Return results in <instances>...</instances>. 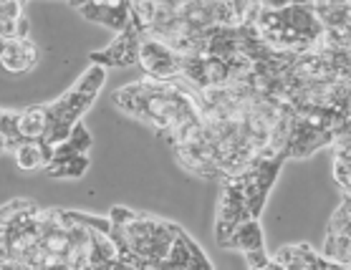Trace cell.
Here are the masks:
<instances>
[{
    "instance_id": "cell-1",
    "label": "cell",
    "mask_w": 351,
    "mask_h": 270,
    "mask_svg": "<svg viewBox=\"0 0 351 270\" xmlns=\"http://www.w3.org/2000/svg\"><path fill=\"white\" fill-rule=\"evenodd\" d=\"M114 101L129 116L152 124L157 136L169 144H184L195 139L202 129V116L192 101L190 88L182 81H154L144 79L119 88Z\"/></svg>"
},
{
    "instance_id": "cell-2",
    "label": "cell",
    "mask_w": 351,
    "mask_h": 270,
    "mask_svg": "<svg viewBox=\"0 0 351 270\" xmlns=\"http://www.w3.org/2000/svg\"><path fill=\"white\" fill-rule=\"evenodd\" d=\"M106 81V69L101 66H88V71L76 81V86L71 91H66L61 99L53 103H46V132L38 142L56 147V144L66 142L71 129L81 121V116L91 109V103L96 101V96L101 91Z\"/></svg>"
},
{
    "instance_id": "cell-3",
    "label": "cell",
    "mask_w": 351,
    "mask_h": 270,
    "mask_svg": "<svg viewBox=\"0 0 351 270\" xmlns=\"http://www.w3.org/2000/svg\"><path fill=\"white\" fill-rule=\"evenodd\" d=\"M180 230L182 228H177L175 223H165V220L149 217L144 212H136L127 225L112 228L109 238L117 245V253L127 250L152 265H160L167 258L169 247L175 245Z\"/></svg>"
},
{
    "instance_id": "cell-4",
    "label": "cell",
    "mask_w": 351,
    "mask_h": 270,
    "mask_svg": "<svg viewBox=\"0 0 351 270\" xmlns=\"http://www.w3.org/2000/svg\"><path fill=\"white\" fill-rule=\"evenodd\" d=\"M283 162H286L283 157H256L240 175H235L240 182V190L245 195L247 212H250L253 220H258L261 212L265 210L268 192L278 180Z\"/></svg>"
},
{
    "instance_id": "cell-5",
    "label": "cell",
    "mask_w": 351,
    "mask_h": 270,
    "mask_svg": "<svg viewBox=\"0 0 351 270\" xmlns=\"http://www.w3.org/2000/svg\"><path fill=\"white\" fill-rule=\"evenodd\" d=\"M245 220H253L247 212L245 195L240 190L238 177H228L223 180V192H220V205H217V217H215V240L217 245L228 243L235 228L243 225Z\"/></svg>"
},
{
    "instance_id": "cell-6",
    "label": "cell",
    "mask_w": 351,
    "mask_h": 270,
    "mask_svg": "<svg viewBox=\"0 0 351 270\" xmlns=\"http://www.w3.org/2000/svg\"><path fill=\"white\" fill-rule=\"evenodd\" d=\"M139 64L154 81H177L182 76V56L149 36H144L139 43Z\"/></svg>"
},
{
    "instance_id": "cell-7",
    "label": "cell",
    "mask_w": 351,
    "mask_h": 270,
    "mask_svg": "<svg viewBox=\"0 0 351 270\" xmlns=\"http://www.w3.org/2000/svg\"><path fill=\"white\" fill-rule=\"evenodd\" d=\"M142 38H144V33L139 31V28H134L132 21H129L127 28L121 33H117V38L106 48L94 51V53L88 56V61L94 66H101V69H106V66L139 64V43H142Z\"/></svg>"
},
{
    "instance_id": "cell-8",
    "label": "cell",
    "mask_w": 351,
    "mask_h": 270,
    "mask_svg": "<svg viewBox=\"0 0 351 270\" xmlns=\"http://www.w3.org/2000/svg\"><path fill=\"white\" fill-rule=\"evenodd\" d=\"M225 247L230 250H243L245 253V260L250 265V270H263L268 265V253H265V238H263V228L258 220H245L243 225L235 228Z\"/></svg>"
},
{
    "instance_id": "cell-9",
    "label": "cell",
    "mask_w": 351,
    "mask_h": 270,
    "mask_svg": "<svg viewBox=\"0 0 351 270\" xmlns=\"http://www.w3.org/2000/svg\"><path fill=\"white\" fill-rule=\"evenodd\" d=\"M76 8L91 23H101L121 33L129 25V3H76Z\"/></svg>"
},
{
    "instance_id": "cell-10",
    "label": "cell",
    "mask_w": 351,
    "mask_h": 270,
    "mask_svg": "<svg viewBox=\"0 0 351 270\" xmlns=\"http://www.w3.org/2000/svg\"><path fill=\"white\" fill-rule=\"evenodd\" d=\"M0 64L10 73H23L38 64V48H36V43L31 38L8 40V48L0 56Z\"/></svg>"
},
{
    "instance_id": "cell-11",
    "label": "cell",
    "mask_w": 351,
    "mask_h": 270,
    "mask_svg": "<svg viewBox=\"0 0 351 270\" xmlns=\"http://www.w3.org/2000/svg\"><path fill=\"white\" fill-rule=\"evenodd\" d=\"M313 13H316V18H319V23L324 31L351 28L349 3H319V5H313Z\"/></svg>"
},
{
    "instance_id": "cell-12",
    "label": "cell",
    "mask_w": 351,
    "mask_h": 270,
    "mask_svg": "<svg viewBox=\"0 0 351 270\" xmlns=\"http://www.w3.org/2000/svg\"><path fill=\"white\" fill-rule=\"evenodd\" d=\"M18 132L23 136V144L38 142L43 132H46V112H43V106H31V109L21 112Z\"/></svg>"
},
{
    "instance_id": "cell-13",
    "label": "cell",
    "mask_w": 351,
    "mask_h": 270,
    "mask_svg": "<svg viewBox=\"0 0 351 270\" xmlns=\"http://www.w3.org/2000/svg\"><path fill=\"white\" fill-rule=\"evenodd\" d=\"M334 180L336 184L341 187L343 195H349V167H351V157H349V134H341L334 144Z\"/></svg>"
},
{
    "instance_id": "cell-14",
    "label": "cell",
    "mask_w": 351,
    "mask_h": 270,
    "mask_svg": "<svg viewBox=\"0 0 351 270\" xmlns=\"http://www.w3.org/2000/svg\"><path fill=\"white\" fill-rule=\"evenodd\" d=\"M86 169H88V154H79V157L53 159L46 167V172L53 180H79V177L86 175Z\"/></svg>"
},
{
    "instance_id": "cell-15",
    "label": "cell",
    "mask_w": 351,
    "mask_h": 270,
    "mask_svg": "<svg viewBox=\"0 0 351 270\" xmlns=\"http://www.w3.org/2000/svg\"><path fill=\"white\" fill-rule=\"evenodd\" d=\"M324 258L336 265H346L351 262V235H326L324 243Z\"/></svg>"
},
{
    "instance_id": "cell-16",
    "label": "cell",
    "mask_w": 351,
    "mask_h": 270,
    "mask_svg": "<svg viewBox=\"0 0 351 270\" xmlns=\"http://www.w3.org/2000/svg\"><path fill=\"white\" fill-rule=\"evenodd\" d=\"M18 121H21V112H5L0 114V139L5 144V149H18L23 144V136L18 132Z\"/></svg>"
},
{
    "instance_id": "cell-17",
    "label": "cell",
    "mask_w": 351,
    "mask_h": 270,
    "mask_svg": "<svg viewBox=\"0 0 351 270\" xmlns=\"http://www.w3.org/2000/svg\"><path fill=\"white\" fill-rule=\"evenodd\" d=\"M326 235H351V199H349V195H343L339 210L331 214Z\"/></svg>"
},
{
    "instance_id": "cell-18",
    "label": "cell",
    "mask_w": 351,
    "mask_h": 270,
    "mask_svg": "<svg viewBox=\"0 0 351 270\" xmlns=\"http://www.w3.org/2000/svg\"><path fill=\"white\" fill-rule=\"evenodd\" d=\"M16 162L18 167L25 169V172H33V169L43 167V157H40V149L38 144H21L16 149Z\"/></svg>"
}]
</instances>
